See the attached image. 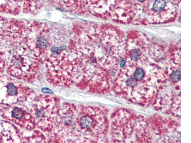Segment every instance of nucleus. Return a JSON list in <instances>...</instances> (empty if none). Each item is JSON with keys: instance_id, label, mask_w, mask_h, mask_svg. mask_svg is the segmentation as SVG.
<instances>
[{"instance_id": "1", "label": "nucleus", "mask_w": 191, "mask_h": 143, "mask_svg": "<svg viewBox=\"0 0 191 143\" xmlns=\"http://www.w3.org/2000/svg\"><path fill=\"white\" fill-rule=\"evenodd\" d=\"M128 63L132 64L121 70L116 81V90L127 98L138 103L153 99L165 78L158 70L146 61Z\"/></svg>"}, {"instance_id": "8", "label": "nucleus", "mask_w": 191, "mask_h": 143, "mask_svg": "<svg viewBox=\"0 0 191 143\" xmlns=\"http://www.w3.org/2000/svg\"><path fill=\"white\" fill-rule=\"evenodd\" d=\"M170 78L173 82H177L181 79V71L175 70L172 72Z\"/></svg>"}, {"instance_id": "7", "label": "nucleus", "mask_w": 191, "mask_h": 143, "mask_svg": "<svg viewBox=\"0 0 191 143\" xmlns=\"http://www.w3.org/2000/svg\"><path fill=\"white\" fill-rule=\"evenodd\" d=\"M7 92L8 94L10 96L17 95L18 94V89L15 84L13 83H9L7 86Z\"/></svg>"}, {"instance_id": "4", "label": "nucleus", "mask_w": 191, "mask_h": 143, "mask_svg": "<svg viewBox=\"0 0 191 143\" xmlns=\"http://www.w3.org/2000/svg\"><path fill=\"white\" fill-rule=\"evenodd\" d=\"M24 113L22 108L15 107L12 111V116L16 120H21L24 117Z\"/></svg>"}, {"instance_id": "2", "label": "nucleus", "mask_w": 191, "mask_h": 143, "mask_svg": "<svg viewBox=\"0 0 191 143\" xmlns=\"http://www.w3.org/2000/svg\"><path fill=\"white\" fill-rule=\"evenodd\" d=\"M104 114L99 110L89 108L77 118V127L86 134L97 135L103 132L107 123Z\"/></svg>"}, {"instance_id": "9", "label": "nucleus", "mask_w": 191, "mask_h": 143, "mask_svg": "<svg viewBox=\"0 0 191 143\" xmlns=\"http://www.w3.org/2000/svg\"><path fill=\"white\" fill-rule=\"evenodd\" d=\"M43 91L45 92V93H49V94H52L53 91L51 90H50L49 89L47 88H44L42 89Z\"/></svg>"}, {"instance_id": "5", "label": "nucleus", "mask_w": 191, "mask_h": 143, "mask_svg": "<svg viewBox=\"0 0 191 143\" xmlns=\"http://www.w3.org/2000/svg\"><path fill=\"white\" fill-rule=\"evenodd\" d=\"M129 62H136L142 58L141 52L139 49H133L130 52Z\"/></svg>"}, {"instance_id": "6", "label": "nucleus", "mask_w": 191, "mask_h": 143, "mask_svg": "<svg viewBox=\"0 0 191 143\" xmlns=\"http://www.w3.org/2000/svg\"><path fill=\"white\" fill-rule=\"evenodd\" d=\"M165 0H156L153 3V10L157 12L162 11L165 8Z\"/></svg>"}, {"instance_id": "10", "label": "nucleus", "mask_w": 191, "mask_h": 143, "mask_svg": "<svg viewBox=\"0 0 191 143\" xmlns=\"http://www.w3.org/2000/svg\"><path fill=\"white\" fill-rule=\"evenodd\" d=\"M138 1H140V2H143L145 0H138Z\"/></svg>"}, {"instance_id": "3", "label": "nucleus", "mask_w": 191, "mask_h": 143, "mask_svg": "<svg viewBox=\"0 0 191 143\" xmlns=\"http://www.w3.org/2000/svg\"><path fill=\"white\" fill-rule=\"evenodd\" d=\"M12 62H13V66L16 68L18 73L22 74V72L24 70L25 73H26V74L31 71L30 68L32 65H32V63L30 60L29 57L27 55V53L26 55L23 53L22 55H18L16 53V56L14 57V61H12Z\"/></svg>"}]
</instances>
